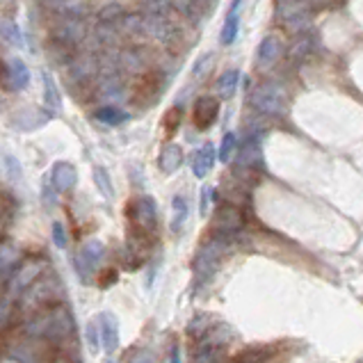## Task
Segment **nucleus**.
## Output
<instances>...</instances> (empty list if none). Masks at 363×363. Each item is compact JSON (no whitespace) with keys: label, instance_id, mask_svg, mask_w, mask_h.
Wrapping results in <instances>:
<instances>
[{"label":"nucleus","instance_id":"obj_26","mask_svg":"<svg viewBox=\"0 0 363 363\" xmlns=\"http://www.w3.org/2000/svg\"><path fill=\"white\" fill-rule=\"evenodd\" d=\"M94 181H96V188L103 192V197L112 199L115 197V190H112V183H110V176L103 167H96L94 169Z\"/></svg>","mask_w":363,"mask_h":363},{"label":"nucleus","instance_id":"obj_12","mask_svg":"<svg viewBox=\"0 0 363 363\" xmlns=\"http://www.w3.org/2000/svg\"><path fill=\"white\" fill-rule=\"evenodd\" d=\"M213 165H215L213 144H204V147L192 153V174H195L197 179H204V176H208V172L213 169Z\"/></svg>","mask_w":363,"mask_h":363},{"label":"nucleus","instance_id":"obj_6","mask_svg":"<svg viewBox=\"0 0 363 363\" xmlns=\"http://www.w3.org/2000/svg\"><path fill=\"white\" fill-rule=\"evenodd\" d=\"M103 254H106V247H103L99 240L85 242L83 249L78 252V258H76L80 279H83V281H92L94 272L99 270V265L103 261Z\"/></svg>","mask_w":363,"mask_h":363},{"label":"nucleus","instance_id":"obj_35","mask_svg":"<svg viewBox=\"0 0 363 363\" xmlns=\"http://www.w3.org/2000/svg\"><path fill=\"white\" fill-rule=\"evenodd\" d=\"M211 60H213V55H211V53L204 55V58H199V62L195 64V69H192V74H195V76H201V74H204V71H206V64L211 62Z\"/></svg>","mask_w":363,"mask_h":363},{"label":"nucleus","instance_id":"obj_13","mask_svg":"<svg viewBox=\"0 0 363 363\" xmlns=\"http://www.w3.org/2000/svg\"><path fill=\"white\" fill-rule=\"evenodd\" d=\"M183 165V149L179 144H165L163 151L158 156V167L163 174H174L179 172V167Z\"/></svg>","mask_w":363,"mask_h":363},{"label":"nucleus","instance_id":"obj_30","mask_svg":"<svg viewBox=\"0 0 363 363\" xmlns=\"http://www.w3.org/2000/svg\"><path fill=\"white\" fill-rule=\"evenodd\" d=\"M53 242H55V247H58V249H67V245H69L67 231H64V227L60 222L53 224Z\"/></svg>","mask_w":363,"mask_h":363},{"label":"nucleus","instance_id":"obj_25","mask_svg":"<svg viewBox=\"0 0 363 363\" xmlns=\"http://www.w3.org/2000/svg\"><path fill=\"white\" fill-rule=\"evenodd\" d=\"M96 119L106 121V124H110V126H117V124H124V119H128V115L126 112H121L119 108H115V106H106V108H101L99 112H96Z\"/></svg>","mask_w":363,"mask_h":363},{"label":"nucleus","instance_id":"obj_36","mask_svg":"<svg viewBox=\"0 0 363 363\" xmlns=\"http://www.w3.org/2000/svg\"><path fill=\"white\" fill-rule=\"evenodd\" d=\"M103 274H106V279L101 277V286L103 288H108L110 284H115V281H117V272L115 270H108V272H103Z\"/></svg>","mask_w":363,"mask_h":363},{"label":"nucleus","instance_id":"obj_5","mask_svg":"<svg viewBox=\"0 0 363 363\" xmlns=\"http://www.w3.org/2000/svg\"><path fill=\"white\" fill-rule=\"evenodd\" d=\"M249 101H252V106L256 110H261L263 115H279V112L284 110V92L272 83L258 85L252 92V96H249Z\"/></svg>","mask_w":363,"mask_h":363},{"label":"nucleus","instance_id":"obj_24","mask_svg":"<svg viewBox=\"0 0 363 363\" xmlns=\"http://www.w3.org/2000/svg\"><path fill=\"white\" fill-rule=\"evenodd\" d=\"M94 71H96V62L92 58H83V60L71 64V74H74L78 80H90Z\"/></svg>","mask_w":363,"mask_h":363},{"label":"nucleus","instance_id":"obj_33","mask_svg":"<svg viewBox=\"0 0 363 363\" xmlns=\"http://www.w3.org/2000/svg\"><path fill=\"white\" fill-rule=\"evenodd\" d=\"M121 12H124V10H121L119 5H108L106 10L101 12V19L110 23V21H115V19H121Z\"/></svg>","mask_w":363,"mask_h":363},{"label":"nucleus","instance_id":"obj_41","mask_svg":"<svg viewBox=\"0 0 363 363\" xmlns=\"http://www.w3.org/2000/svg\"><path fill=\"white\" fill-rule=\"evenodd\" d=\"M108 363H112V361H108Z\"/></svg>","mask_w":363,"mask_h":363},{"label":"nucleus","instance_id":"obj_11","mask_svg":"<svg viewBox=\"0 0 363 363\" xmlns=\"http://www.w3.org/2000/svg\"><path fill=\"white\" fill-rule=\"evenodd\" d=\"M51 183L58 192H71L74 190L76 183H78V174H76L74 165L62 163V160L60 163H55L53 169H51Z\"/></svg>","mask_w":363,"mask_h":363},{"label":"nucleus","instance_id":"obj_27","mask_svg":"<svg viewBox=\"0 0 363 363\" xmlns=\"http://www.w3.org/2000/svg\"><path fill=\"white\" fill-rule=\"evenodd\" d=\"M85 338H87V348H90V352H92V354L99 352L101 336H99V327H96V320H90V322H87Z\"/></svg>","mask_w":363,"mask_h":363},{"label":"nucleus","instance_id":"obj_34","mask_svg":"<svg viewBox=\"0 0 363 363\" xmlns=\"http://www.w3.org/2000/svg\"><path fill=\"white\" fill-rule=\"evenodd\" d=\"M213 195H215L213 188H204V190H201V206H199L201 215L208 213V204H211V197H213Z\"/></svg>","mask_w":363,"mask_h":363},{"label":"nucleus","instance_id":"obj_28","mask_svg":"<svg viewBox=\"0 0 363 363\" xmlns=\"http://www.w3.org/2000/svg\"><path fill=\"white\" fill-rule=\"evenodd\" d=\"M236 149H238L236 135L227 133V135H224V140H222V147H220V160H222V163H229L231 156H233V151H236Z\"/></svg>","mask_w":363,"mask_h":363},{"label":"nucleus","instance_id":"obj_1","mask_svg":"<svg viewBox=\"0 0 363 363\" xmlns=\"http://www.w3.org/2000/svg\"><path fill=\"white\" fill-rule=\"evenodd\" d=\"M74 332H76L74 316H71V311L64 309L62 304L48 306V309L37 313L26 325V334L30 338H44V341H53V343L67 341L69 336H74Z\"/></svg>","mask_w":363,"mask_h":363},{"label":"nucleus","instance_id":"obj_39","mask_svg":"<svg viewBox=\"0 0 363 363\" xmlns=\"http://www.w3.org/2000/svg\"><path fill=\"white\" fill-rule=\"evenodd\" d=\"M135 363H153V361H151V359L147 357V354H144V357H140V359H137Z\"/></svg>","mask_w":363,"mask_h":363},{"label":"nucleus","instance_id":"obj_18","mask_svg":"<svg viewBox=\"0 0 363 363\" xmlns=\"http://www.w3.org/2000/svg\"><path fill=\"white\" fill-rule=\"evenodd\" d=\"M238 83H240V71L238 69H229L224 71V74L217 78V94H220V99H231L233 94L238 90Z\"/></svg>","mask_w":363,"mask_h":363},{"label":"nucleus","instance_id":"obj_17","mask_svg":"<svg viewBox=\"0 0 363 363\" xmlns=\"http://www.w3.org/2000/svg\"><path fill=\"white\" fill-rule=\"evenodd\" d=\"M281 55V42L277 37H265L261 46H258V64H263V67H270V64H274L279 60Z\"/></svg>","mask_w":363,"mask_h":363},{"label":"nucleus","instance_id":"obj_2","mask_svg":"<svg viewBox=\"0 0 363 363\" xmlns=\"http://www.w3.org/2000/svg\"><path fill=\"white\" fill-rule=\"evenodd\" d=\"M23 309L37 311V309H48V306H58L64 300V288L60 279L55 274H42L35 284L23 290Z\"/></svg>","mask_w":363,"mask_h":363},{"label":"nucleus","instance_id":"obj_22","mask_svg":"<svg viewBox=\"0 0 363 363\" xmlns=\"http://www.w3.org/2000/svg\"><path fill=\"white\" fill-rule=\"evenodd\" d=\"M16 261H19V249L10 245V242H3L0 245V274L10 272L16 265Z\"/></svg>","mask_w":363,"mask_h":363},{"label":"nucleus","instance_id":"obj_16","mask_svg":"<svg viewBox=\"0 0 363 363\" xmlns=\"http://www.w3.org/2000/svg\"><path fill=\"white\" fill-rule=\"evenodd\" d=\"M192 363H227V354L220 345L199 343L197 350L192 352Z\"/></svg>","mask_w":363,"mask_h":363},{"label":"nucleus","instance_id":"obj_10","mask_svg":"<svg viewBox=\"0 0 363 363\" xmlns=\"http://www.w3.org/2000/svg\"><path fill=\"white\" fill-rule=\"evenodd\" d=\"M99 336H101V345L108 354H112L119 348V322L112 313H101L99 318Z\"/></svg>","mask_w":363,"mask_h":363},{"label":"nucleus","instance_id":"obj_15","mask_svg":"<svg viewBox=\"0 0 363 363\" xmlns=\"http://www.w3.org/2000/svg\"><path fill=\"white\" fill-rule=\"evenodd\" d=\"M272 345H252V348H245L233 363H270L272 359Z\"/></svg>","mask_w":363,"mask_h":363},{"label":"nucleus","instance_id":"obj_38","mask_svg":"<svg viewBox=\"0 0 363 363\" xmlns=\"http://www.w3.org/2000/svg\"><path fill=\"white\" fill-rule=\"evenodd\" d=\"M240 5H242V0H233L229 7V14H240Z\"/></svg>","mask_w":363,"mask_h":363},{"label":"nucleus","instance_id":"obj_32","mask_svg":"<svg viewBox=\"0 0 363 363\" xmlns=\"http://www.w3.org/2000/svg\"><path fill=\"white\" fill-rule=\"evenodd\" d=\"M0 28H3V35H5L7 39H10V42L14 39V44H16V46H21V35H19V28H16L14 23H10V21H3V23H0Z\"/></svg>","mask_w":363,"mask_h":363},{"label":"nucleus","instance_id":"obj_20","mask_svg":"<svg viewBox=\"0 0 363 363\" xmlns=\"http://www.w3.org/2000/svg\"><path fill=\"white\" fill-rule=\"evenodd\" d=\"M42 78H44V101H46V106L51 108L53 112H58L60 106H62V96L58 92V85H55V80L48 74H44Z\"/></svg>","mask_w":363,"mask_h":363},{"label":"nucleus","instance_id":"obj_19","mask_svg":"<svg viewBox=\"0 0 363 363\" xmlns=\"http://www.w3.org/2000/svg\"><path fill=\"white\" fill-rule=\"evenodd\" d=\"M258 160H261V149H258L256 144V137H252V140H247L245 147L238 151V165L249 169V167H256Z\"/></svg>","mask_w":363,"mask_h":363},{"label":"nucleus","instance_id":"obj_29","mask_svg":"<svg viewBox=\"0 0 363 363\" xmlns=\"http://www.w3.org/2000/svg\"><path fill=\"white\" fill-rule=\"evenodd\" d=\"M181 108H172L165 115V133H167V137H172L174 135V131L176 128H179V124H181Z\"/></svg>","mask_w":363,"mask_h":363},{"label":"nucleus","instance_id":"obj_21","mask_svg":"<svg viewBox=\"0 0 363 363\" xmlns=\"http://www.w3.org/2000/svg\"><path fill=\"white\" fill-rule=\"evenodd\" d=\"M238 28H240V14H227V21H224L220 42L224 46H231L238 37Z\"/></svg>","mask_w":363,"mask_h":363},{"label":"nucleus","instance_id":"obj_3","mask_svg":"<svg viewBox=\"0 0 363 363\" xmlns=\"http://www.w3.org/2000/svg\"><path fill=\"white\" fill-rule=\"evenodd\" d=\"M227 249H229V238H224V236H215L211 240H206L204 245L199 247L195 261H192V270H195L197 286L206 284V281L213 277Z\"/></svg>","mask_w":363,"mask_h":363},{"label":"nucleus","instance_id":"obj_8","mask_svg":"<svg viewBox=\"0 0 363 363\" xmlns=\"http://www.w3.org/2000/svg\"><path fill=\"white\" fill-rule=\"evenodd\" d=\"M217 115H220V101L215 96H199L192 108V124L199 131H208L215 124Z\"/></svg>","mask_w":363,"mask_h":363},{"label":"nucleus","instance_id":"obj_14","mask_svg":"<svg viewBox=\"0 0 363 363\" xmlns=\"http://www.w3.org/2000/svg\"><path fill=\"white\" fill-rule=\"evenodd\" d=\"M7 83H10V87H14L16 92H21L28 87L30 71H28L26 64H23V60H19V58L10 60V64H7Z\"/></svg>","mask_w":363,"mask_h":363},{"label":"nucleus","instance_id":"obj_31","mask_svg":"<svg viewBox=\"0 0 363 363\" xmlns=\"http://www.w3.org/2000/svg\"><path fill=\"white\" fill-rule=\"evenodd\" d=\"M12 318V300L10 297H0V329H3Z\"/></svg>","mask_w":363,"mask_h":363},{"label":"nucleus","instance_id":"obj_40","mask_svg":"<svg viewBox=\"0 0 363 363\" xmlns=\"http://www.w3.org/2000/svg\"><path fill=\"white\" fill-rule=\"evenodd\" d=\"M0 3H3V5H7V3H12V0H0Z\"/></svg>","mask_w":363,"mask_h":363},{"label":"nucleus","instance_id":"obj_9","mask_svg":"<svg viewBox=\"0 0 363 363\" xmlns=\"http://www.w3.org/2000/svg\"><path fill=\"white\" fill-rule=\"evenodd\" d=\"M46 263L44 261H30V263H23L19 270L12 274V281H10V293H23L28 286H32L35 281L44 274Z\"/></svg>","mask_w":363,"mask_h":363},{"label":"nucleus","instance_id":"obj_23","mask_svg":"<svg viewBox=\"0 0 363 363\" xmlns=\"http://www.w3.org/2000/svg\"><path fill=\"white\" fill-rule=\"evenodd\" d=\"M172 208H174V220H172V231H181V227L188 220V201L183 197H174L172 201Z\"/></svg>","mask_w":363,"mask_h":363},{"label":"nucleus","instance_id":"obj_37","mask_svg":"<svg viewBox=\"0 0 363 363\" xmlns=\"http://www.w3.org/2000/svg\"><path fill=\"white\" fill-rule=\"evenodd\" d=\"M169 363H181V348H179V343L172 345V361H169Z\"/></svg>","mask_w":363,"mask_h":363},{"label":"nucleus","instance_id":"obj_7","mask_svg":"<svg viewBox=\"0 0 363 363\" xmlns=\"http://www.w3.org/2000/svg\"><path fill=\"white\" fill-rule=\"evenodd\" d=\"M242 229V215L236 206H220L217 213L211 222V231H215V236H224V238H231L233 233H238Z\"/></svg>","mask_w":363,"mask_h":363},{"label":"nucleus","instance_id":"obj_4","mask_svg":"<svg viewBox=\"0 0 363 363\" xmlns=\"http://www.w3.org/2000/svg\"><path fill=\"white\" fill-rule=\"evenodd\" d=\"M128 217H131V222L135 224V229L149 233V236H153L158 229V208L151 197L133 199V204L128 206Z\"/></svg>","mask_w":363,"mask_h":363}]
</instances>
